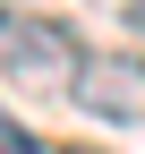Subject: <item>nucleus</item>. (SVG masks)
I'll list each match as a JSON object with an SVG mask.
<instances>
[{
	"instance_id": "20e7f679",
	"label": "nucleus",
	"mask_w": 145,
	"mask_h": 154,
	"mask_svg": "<svg viewBox=\"0 0 145 154\" xmlns=\"http://www.w3.org/2000/svg\"><path fill=\"white\" fill-rule=\"evenodd\" d=\"M120 17H128V34L145 43V0H128V9H120Z\"/></svg>"
},
{
	"instance_id": "7ed1b4c3",
	"label": "nucleus",
	"mask_w": 145,
	"mask_h": 154,
	"mask_svg": "<svg viewBox=\"0 0 145 154\" xmlns=\"http://www.w3.org/2000/svg\"><path fill=\"white\" fill-rule=\"evenodd\" d=\"M0 154H43V137H34L26 120H9V111H0Z\"/></svg>"
},
{
	"instance_id": "f257e3e1",
	"label": "nucleus",
	"mask_w": 145,
	"mask_h": 154,
	"mask_svg": "<svg viewBox=\"0 0 145 154\" xmlns=\"http://www.w3.org/2000/svg\"><path fill=\"white\" fill-rule=\"evenodd\" d=\"M85 34L68 26V17H43V9H0V77H17V86H51L68 94L85 77Z\"/></svg>"
},
{
	"instance_id": "f03ea898",
	"label": "nucleus",
	"mask_w": 145,
	"mask_h": 154,
	"mask_svg": "<svg viewBox=\"0 0 145 154\" xmlns=\"http://www.w3.org/2000/svg\"><path fill=\"white\" fill-rule=\"evenodd\" d=\"M137 60H85V77L68 86V103L77 111H94V120H120V128H137L145 120V86H137Z\"/></svg>"
}]
</instances>
